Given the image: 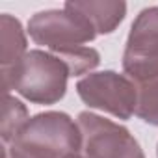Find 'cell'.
<instances>
[{"mask_svg": "<svg viewBox=\"0 0 158 158\" xmlns=\"http://www.w3.org/2000/svg\"><path fill=\"white\" fill-rule=\"evenodd\" d=\"M30 37L52 50L54 56L65 61L71 76L84 74L101 63V56L86 43L97 37L93 24L73 10H45L37 11L28 21Z\"/></svg>", "mask_w": 158, "mask_h": 158, "instance_id": "1", "label": "cell"}, {"mask_svg": "<svg viewBox=\"0 0 158 158\" xmlns=\"http://www.w3.org/2000/svg\"><path fill=\"white\" fill-rule=\"evenodd\" d=\"M69 67L63 60L45 50H30L19 65L2 73L4 89H15L34 104H56L65 97Z\"/></svg>", "mask_w": 158, "mask_h": 158, "instance_id": "2", "label": "cell"}, {"mask_svg": "<svg viewBox=\"0 0 158 158\" xmlns=\"http://www.w3.org/2000/svg\"><path fill=\"white\" fill-rule=\"evenodd\" d=\"M84 145L82 130L63 112L34 115L13 139L17 151L30 158H67L78 154Z\"/></svg>", "mask_w": 158, "mask_h": 158, "instance_id": "3", "label": "cell"}, {"mask_svg": "<svg viewBox=\"0 0 158 158\" xmlns=\"http://www.w3.org/2000/svg\"><path fill=\"white\" fill-rule=\"evenodd\" d=\"M76 93L89 108L106 112L117 119H130L136 114L138 88L128 76L115 71L89 73L78 80Z\"/></svg>", "mask_w": 158, "mask_h": 158, "instance_id": "4", "label": "cell"}, {"mask_svg": "<svg viewBox=\"0 0 158 158\" xmlns=\"http://www.w3.org/2000/svg\"><path fill=\"white\" fill-rule=\"evenodd\" d=\"M123 71L139 84L158 80V6L141 10L134 19L123 52Z\"/></svg>", "mask_w": 158, "mask_h": 158, "instance_id": "5", "label": "cell"}, {"mask_svg": "<svg viewBox=\"0 0 158 158\" xmlns=\"http://www.w3.org/2000/svg\"><path fill=\"white\" fill-rule=\"evenodd\" d=\"M86 158H145L138 139L121 125L91 112L78 114Z\"/></svg>", "mask_w": 158, "mask_h": 158, "instance_id": "6", "label": "cell"}, {"mask_svg": "<svg viewBox=\"0 0 158 158\" xmlns=\"http://www.w3.org/2000/svg\"><path fill=\"white\" fill-rule=\"evenodd\" d=\"M63 8L84 15L93 24L95 32L102 35L112 34L127 15L125 2H93V0L80 2V0H76V2H65Z\"/></svg>", "mask_w": 158, "mask_h": 158, "instance_id": "7", "label": "cell"}, {"mask_svg": "<svg viewBox=\"0 0 158 158\" xmlns=\"http://www.w3.org/2000/svg\"><path fill=\"white\" fill-rule=\"evenodd\" d=\"M0 34H2V73L13 69L28 54L26 50V34L19 19L4 13L0 17Z\"/></svg>", "mask_w": 158, "mask_h": 158, "instance_id": "8", "label": "cell"}, {"mask_svg": "<svg viewBox=\"0 0 158 158\" xmlns=\"http://www.w3.org/2000/svg\"><path fill=\"white\" fill-rule=\"evenodd\" d=\"M30 119H28V110H26V106L19 101V99H15V97H11V95H8L6 97V104H4V119H2V141L8 145L10 141L13 143V139L19 136V132L24 128V125L28 123Z\"/></svg>", "mask_w": 158, "mask_h": 158, "instance_id": "9", "label": "cell"}, {"mask_svg": "<svg viewBox=\"0 0 158 158\" xmlns=\"http://www.w3.org/2000/svg\"><path fill=\"white\" fill-rule=\"evenodd\" d=\"M136 115L141 121H145L152 127H158V80L139 86Z\"/></svg>", "mask_w": 158, "mask_h": 158, "instance_id": "10", "label": "cell"}, {"mask_svg": "<svg viewBox=\"0 0 158 158\" xmlns=\"http://www.w3.org/2000/svg\"><path fill=\"white\" fill-rule=\"evenodd\" d=\"M4 158H30V156H26L24 152H21V151H17L15 147H4Z\"/></svg>", "mask_w": 158, "mask_h": 158, "instance_id": "11", "label": "cell"}, {"mask_svg": "<svg viewBox=\"0 0 158 158\" xmlns=\"http://www.w3.org/2000/svg\"><path fill=\"white\" fill-rule=\"evenodd\" d=\"M67 158H84V156H80V152H78V154H71V156H67Z\"/></svg>", "mask_w": 158, "mask_h": 158, "instance_id": "12", "label": "cell"}, {"mask_svg": "<svg viewBox=\"0 0 158 158\" xmlns=\"http://www.w3.org/2000/svg\"><path fill=\"white\" fill-rule=\"evenodd\" d=\"M156 154H158V151H156Z\"/></svg>", "mask_w": 158, "mask_h": 158, "instance_id": "13", "label": "cell"}]
</instances>
